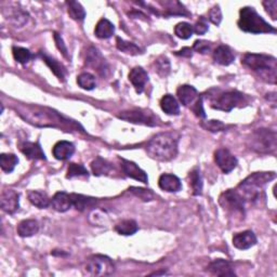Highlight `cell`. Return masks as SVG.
Returning <instances> with one entry per match:
<instances>
[{"label": "cell", "instance_id": "cell-48", "mask_svg": "<svg viewBox=\"0 0 277 277\" xmlns=\"http://www.w3.org/2000/svg\"><path fill=\"white\" fill-rule=\"evenodd\" d=\"M54 37V40H56V43H57V47L58 49L62 52V54L65 57V58H68V54H67V48L65 46V43L62 39V37H61V35H59L58 33H54L53 35Z\"/></svg>", "mask_w": 277, "mask_h": 277}, {"label": "cell", "instance_id": "cell-10", "mask_svg": "<svg viewBox=\"0 0 277 277\" xmlns=\"http://www.w3.org/2000/svg\"><path fill=\"white\" fill-rule=\"evenodd\" d=\"M86 271L92 276H107L115 272V265L108 257L95 255L87 261Z\"/></svg>", "mask_w": 277, "mask_h": 277}, {"label": "cell", "instance_id": "cell-45", "mask_svg": "<svg viewBox=\"0 0 277 277\" xmlns=\"http://www.w3.org/2000/svg\"><path fill=\"white\" fill-rule=\"evenodd\" d=\"M263 6L265 8L266 12L271 15L273 20L277 19V0H268L264 2Z\"/></svg>", "mask_w": 277, "mask_h": 277}, {"label": "cell", "instance_id": "cell-47", "mask_svg": "<svg viewBox=\"0 0 277 277\" xmlns=\"http://www.w3.org/2000/svg\"><path fill=\"white\" fill-rule=\"evenodd\" d=\"M192 110L194 112V114L198 118H205L206 117L205 110H204V106H203V98L202 97L198 98L195 101V104H194V106L192 107Z\"/></svg>", "mask_w": 277, "mask_h": 277}, {"label": "cell", "instance_id": "cell-40", "mask_svg": "<svg viewBox=\"0 0 277 277\" xmlns=\"http://www.w3.org/2000/svg\"><path fill=\"white\" fill-rule=\"evenodd\" d=\"M193 33H194L193 26L186 22H181L177 24V26L175 27V34L179 38L184 39V40L192 37Z\"/></svg>", "mask_w": 277, "mask_h": 277}, {"label": "cell", "instance_id": "cell-29", "mask_svg": "<svg viewBox=\"0 0 277 277\" xmlns=\"http://www.w3.org/2000/svg\"><path fill=\"white\" fill-rule=\"evenodd\" d=\"M40 57L43 60V62H45L50 67L51 71L53 72V74L59 78V79L61 81H64V78H65V68H64V66L61 63H59L56 59L47 56L46 53H42V52L40 53Z\"/></svg>", "mask_w": 277, "mask_h": 277}, {"label": "cell", "instance_id": "cell-19", "mask_svg": "<svg viewBox=\"0 0 277 277\" xmlns=\"http://www.w3.org/2000/svg\"><path fill=\"white\" fill-rule=\"evenodd\" d=\"M51 206L58 212H66L73 206L72 196L65 192H58L51 199Z\"/></svg>", "mask_w": 277, "mask_h": 277}, {"label": "cell", "instance_id": "cell-15", "mask_svg": "<svg viewBox=\"0 0 277 277\" xmlns=\"http://www.w3.org/2000/svg\"><path fill=\"white\" fill-rule=\"evenodd\" d=\"M129 80L132 84L137 93H142L146 82L149 81V75L142 67L135 66L129 73Z\"/></svg>", "mask_w": 277, "mask_h": 277}, {"label": "cell", "instance_id": "cell-4", "mask_svg": "<svg viewBox=\"0 0 277 277\" xmlns=\"http://www.w3.org/2000/svg\"><path fill=\"white\" fill-rule=\"evenodd\" d=\"M241 63L257 73L265 81L275 85L277 62L276 59L266 54L246 53L241 58Z\"/></svg>", "mask_w": 277, "mask_h": 277}, {"label": "cell", "instance_id": "cell-42", "mask_svg": "<svg viewBox=\"0 0 277 277\" xmlns=\"http://www.w3.org/2000/svg\"><path fill=\"white\" fill-rule=\"evenodd\" d=\"M202 127L205 128L208 131L211 132H219V131H223L225 129V125L223 123H221L220 120H208L206 123L202 124Z\"/></svg>", "mask_w": 277, "mask_h": 277}, {"label": "cell", "instance_id": "cell-26", "mask_svg": "<svg viewBox=\"0 0 277 277\" xmlns=\"http://www.w3.org/2000/svg\"><path fill=\"white\" fill-rule=\"evenodd\" d=\"M39 231V224L36 220L29 219L23 220L17 225V234L21 237H31L37 234Z\"/></svg>", "mask_w": 277, "mask_h": 277}, {"label": "cell", "instance_id": "cell-22", "mask_svg": "<svg viewBox=\"0 0 277 277\" xmlns=\"http://www.w3.org/2000/svg\"><path fill=\"white\" fill-rule=\"evenodd\" d=\"M197 90L193 86L189 85H182L180 86L177 90L178 99L181 102L182 105L189 106L190 104H193L195 100L197 99Z\"/></svg>", "mask_w": 277, "mask_h": 277}, {"label": "cell", "instance_id": "cell-16", "mask_svg": "<svg viewBox=\"0 0 277 277\" xmlns=\"http://www.w3.org/2000/svg\"><path fill=\"white\" fill-rule=\"evenodd\" d=\"M257 244V237L253 231H244L233 237V245L239 250H247Z\"/></svg>", "mask_w": 277, "mask_h": 277}, {"label": "cell", "instance_id": "cell-1", "mask_svg": "<svg viewBox=\"0 0 277 277\" xmlns=\"http://www.w3.org/2000/svg\"><path fill=\"white\" fill-rule=\"evenodd\" d=\"M19 114L30 124L38 127H53L62 129H78L79 125L75 124L58 114L57 112L46 107L38 106H27L25 110L19 109Z\"/></svg>", "mask_w": 277, "mask_h": 277}, {"label": "cell", "instance_id": "cell-28", "mask_svg": "<svg viewBox=\"0 0 277 277\" xmlns=\"http://www.w3.org/2000/svg\"><path fill=\"white\" fill-rule=\"evenodd\" d=\"M188 181H189V187L192 189V194L195 196L202 195L203 190V178L201 169L198 167L194 168L188 175Z\"/></svg>", "mask_w": 277, "mask_h": 277}, {"label": "cell", "instance_id": "cell-41", "mask_svg": "<svg viewBox=\"0 0 277 277\" xmlns=\"http://www.w3.org/2000/svg\"><path fill=\"white\" fill-rule=\"evenodd\" d=\"M130 192L135 195L137 198H140L143 202H151L154 199V193L151 189H146L142 187H130Z\"/></svg>", "mask_w": 277, "mask_h": 277}, {"label": "cell", "instance_id": "cell-17", "mask_svg": "<svg viewBox=\"0 0 277 277\" xmlns=\"http://www.w3.org/2000/svg\"><path fill=\"white\" fill-rule=\"evenodd\" d=\"M21 152L32 160H45L46 155L43 153L39 143L35 142H23L20 145Z\"/></svg>", "mask_w": 277, "mask_h": 277}, {"label": "cell", "instance_id": "cell-7", "mask_svg": "<svg viewBox=\"0 0 277 277\" xmlns=\"http://www.w3.org/2000/svg\"><path fill=\"white\" fill-rule=\"evenodd\" d=\"M118 118L123 119L127 123H131L135 125H144L155 127L158 125V119L151 110L143 109V108H133L121 112L118 114Z\"/></svg>", "mask_w": 277, "mask_h": 277}, {"label": "cell", "instance_id": "cell-18", "mask_svg": "<svg viewBox=\"0 0 277 277\" xmlns=\"http://www.w3.org/2000/svg\"><path fill=\"white\" fill-rule=\"evenodd\" d=\"M207 270L216 276H235L231 263L223 259L214 260L207 266Z\"/></svg>", "mask_w": 277, "mask_h": 277}, {"label": "cell", "instance_id": "cell-27", "mask_svg": "<svg viewBox=\"0 0 277 277\" xmlns=\"http://www.w3.org/2000/svg\"><path fill=\"white\" fill-rule=\"evenodd\" d=\"M160 107L168 115L177 116L180 114L179 103L176 100V98L171 94L163 95L161 101H160Z\"/></svg>", "mask_w": 277, "mask_h": 277}, {"label": "cell", "instance_id": "cell-12", "mask_svg": "<svg viewBox=\"0 0 277 277\" xmlns=\"http://www.w3.org/2000/svg\"><path fill=\"white\" fill-rule=\"evenodd\" d=\"M0 205L2 209L9 213H15L20 208V195L16 193L14 189H6L3 192L2 197H0Z\"/></svg>", "mask_w": 277, "mask_h": 277}, {"label": "cell", "instance_id": "cell-11", "mask_svg": "<svg viewBox=\"0 0 277 277\" xmlns=\"http://www.w3.org/2000/svg\"><path fill=\"white\" fill-rule=\"evenodd\" d=\"M214 160L223 173H230L237 166V159L229 150L219 149L214 153Z\"/></svg>", "mask_w": 277, "mask_h": 277}, {"label": "cell", "instance_id": "cell-9", "mask_svg": "<svg viewBox=\"0 0 277 277\" xmlns=\"http://www.w3.org/2000/svg\"><path fill=\"white\" fill-rule=\"evenodd\" d=\"M219 203L223 207V209L231 214H239L240 216L245 215L246 203L236 189L225 190L221 194Z\"/></svg>", "mask_w": 277, "mask_h": 277}, {"label": "cell", "instance_id": "cell-13", "mask_svg": "<svg viewBox=\"0 0 277 277\" xmlns=\"http://www.w3.org/2000/svg\"><path fill=\"white\" fill-rule=\"evenodd\" d=\"M86 63L88 66L97 69V72L102 75V76H105L106 72L108 71V66H107V63L105 59H104L102 57V54L100 53V51L94 48V47H91L89 50H88V53H87V59H86Z\"/></svg>", "mask_w": 277, "mask_h": 277}, {"label": "cell", "instance_id": "cell-21", "mask_svg": "<svg viewBox=\"0 0 277 277\" xmlns=\"http://www.w3.org/2000/svg\"><path fill=\"white\" fill-rule=\"evenodd\" d=\"M158 185L161 189L170 193H177L182 188V183L180 179L175 175L163 173L158 180Z\"/></svg>", "mask_w": 277, "mask_h": 277}, {"label": "cell", "instance_id": "cell-39", "mask_svg": "<svg viewBox=\"0 0 277 277\" xmlns=\"http://www.w3.org/2000/svg\"><path fill=\"white\" fill-rule=\"evenodd\" d=\"M12 53L14 60L20 64H26L33 58L32 52L29 49L22 47H13Z\"/></svg>", "mask_w": 277, "mask_h": 277}, {"label": "cell", "instance_id": "cell-6", "mask_svg": "<svg viewBox=\"0 0 277 277\" xmlns=\"http://www.w3.org/2000/svg\"><path fill=\"white\" fill-rule=\"evenodd\" d=\"M250 150L259 154H274L277 147L276 132L270 129H257L248 137Z\"/></svg>", "mask_w": 277, "mask_h": 277}, {"label": "cell", "instance_id": "cell-44", "mask_svg": "<svg viewBox=\"0 0 277 277\" xmlns=\"http://www.w3.org/2000/svg\"><path fill=\"white\" fill-rule=\"evenodd\" d=\"M210 47H211V43L209 41H206V40H196L194 42V46H193V49L195 51H197L198 53H202V54H205L207 53L208 51L210 50Z\"/></svg>", "mask_w": 277, "mask_h": 277}, {"label": "cell", "instance_id": "cell-36", "mask_svg": "<svg viewBox=\"0 0 277 277\" xmlns=\"http://www.w3.org/2000/svg\"><path fill=\"white\" fill-rule=\"evenodd\" d=\"M77 84L79 85L80 88L84 90H93L97 86V81H95V77L90 73H81L77 77Z\"/></svg>", "mask_w": 277, "mask_h": 277}, {"label": "cell", "instance_id": "cell-5", "mask_svg": "<svg viewBox=\"0 0 277 277\" xmlns=\"http://www.w3.org/2000/svg\"><path fill=\"white\" fill-rule=\"evenodd\" d=\"M238 27L245 33L250 34H270L276 30L260 15L254 7H244L239 11Z\"/></svg>", "mask_w": 277, "mask_h": 277}, {"label": "cell", "instance_id": "cell-33", "mask_svg": "<svg viewBox=\"0 0 277 277\" xmlns=\"http://www.w3.org/2000/svg\"><path fill=\"white\" fill-rule=\"evenodd\" d=\"M72 196V201H73V206L76 208L77 210L84 211L87 208L92 207L97 201L94 198L87 197L84 195H77V194H71Z\"/></svg>", "mask_w": 277, "mask_h": 277}, {"label": "cell", "instance_id": "cell-24", "mask_svg": "<svg viewBox=\"0 0 277 277\" xmlns=\"http://www.w3.org/2000/svg\"><path fill=\"white\" fill-rule=\"evenodd\" d=\"M115 33V26L107 19H101L95 26L94 34L100 39H108Z\"/></svg>", "mask_w": 277, "mask_h": 277}, {"label": "cell", "instance_id": "cell-20", "mask_svg": "<svg viewBox=\"0 0 277 277\" xmlns=\"http://www.w3.org/2000/svg\"><path fill=\"white\" fill-rule=\"evenodd\" d=\"M213 60L215 61V63L220 65L229 66L235 61V54H234L233 50L229 46L221 45L214 50Z\"/></svg>", "mask_w": 277, "mask_h": 277}, {"label": "cell", "instance_id": "cell-30", "mask_svg": "<svg viewBox=\"0 0 277 277\" xmlns=\"http://www.w3.org/2000/svg\"><path fill=\"white\" fill-rule=\"evenodd\" d=\"M138 230L137 223L134 220H124L116 224L115 231L119 234V235L124 236H130L135 234Z\"/></svg>", "mask_w": 277, "mask_h": 277}, {"label": "cell", "instance_id": "cell-2", "mask_svg": "<svg viewBox=\"0 0 277 277\" xmlns=\"http://www.w3.org/2000/svg\"><path fill=\"white\" fill-rule=\"evenodd\" d=\"M179 136L173 132H162L155 135L146 145L150 157L158 161H170L178 154Z\"/></svg>", "mask_w": 277, "mask_h": 277}, {"label": "cell", "instance_id": "cell-34", "mask_svg": "<svg viewBox=\"0 0 277 277\" xmlns=\"http://www.w3.org/2000/svg\"><path fill=\"white\" fill-rule=\"evenodd\" d=\"M17 163H19V158L14 154H2L0 156V166L6 173H11Z\"/></svg>", "mask_w": 277, "mask_h": 277}, {"label": "cell", "instance_id": "cell-38", "mask_svg": "<svg viewBox=\"0 0 277 277\" xmlns=\"http://www.w3.org/2000/svg\"><path fill=\"white\" fill-rule=\"evenodd\" d=\"M80 177H89V172L87 170L82 164L80 163H69L68 169H67V179H73V178H80Z\"/></svg>", "mask_w": 277, "mask_h": 277}, {"label": "cell", "instance_id": "cell-23", "mask_svg": "<svg viewBox=\"0 0 277 277\" xmlns=\"http://www.w3.org/2000/svg\"><path fill=\"white\" fill-rule=\"evenodd\" d=\"M53 156L59 160H66L71 158L75 153V145L68 141H59L52 150Z\"/></svg>", "mask_w": 277, "mask_h": 277}, {"label": "cell", "instance_id": "cell-25", "mask_svg": "<svg viewBox=\"0 0 277 277\" xmlns=\"http://www.w3.org/2000/svg\"><path fill=\"white\" fill-rule=\"evenodd\" d=\"M91 169L94 176H108L114 171L113 164L102 157H97L91 162Z\"/></svg>", "mask_w": 277, "mask_h": 277}, {"label": "cell", "instance_id": "cell-8", "mask_svg": "<svg viewBox=\"0 0 277 277\" xmlns=\"http://www.w3.org/2000/svg\"><path fill=\"white\" fill-rule=\"evenodd\" d=\"M246 97L238 91H228L211 101V107L222 112H231L234 107L246 104Z\"/></svg>", "mask_w": 277, "mask_h": 277}, {"label": "cell", "instance_id": "cell-46", "mask_svg": "<svg viewBox=\"0 0 277 277\" xmlns=\"http://www.w3.org/2000/svg\"><path fill=\"white\" fill-rule=\"evenodd\" d=\"M208 30H209V27H208V24L204 17H201V19L196 22L195 26H193V31L197 35H204L205 33H207Z\"/></svg>", "mask_w": 277, "mask_h": 277}, {"label": "cell", "instance_id": "cell-32", "mask_svg": "<svg viewBox=\"0 0 277 277\" xmlns=\"http://www.w3.org/2000/svg\"><path fill=\"white\" fill-rule=\"evenodd\" d=\"M116 47L121 52H124V53H127L130 56H138L143 53L142 50L138 48L135 43L126 41L124 39H121L120 37L116 38Z\"/></svg>", "mask_w": 277, "mask_h": 277}, {"label": "cell", "instance_id": "cell-35", "mask_svg": "<svg viewBox=\"0 0 277 277\" xmlns=\"http://www.w3.org/2000/svg\"><path fill=\"white\" fill-rule=\"evenodd\" d=\"M67 12L73 20L84 21L86 17V11L82 6L77 2H67Z\"/></svg>", "mask_w": 277, "mask_h": 277}, {"label": "cell", "instance_id": "cell-49", "mask_svg": "<svg viewBox=\"0 0 277 277\" xmlns=\"http://www.w3.org/2000/svg\"><path fill=\"white\" fill-rule=\"evenodd\" d=\"M177 56H181V57H186V58H190L192 57V50H190V48H183L181 51H178L176 52Z\"/></svg>", "mask_w": 277, "mask_h": 277}, {"label": "cell", "instance_id": "cell-3", "mask_svg": "<svg viewBox=\"0 0 277 277\" xmlns=\"http://www.w3.org/2000/svg\"><path fill=\"white\" fill-rule=\"evenodd\" d=\"M276 178L275 172H255L251 173L237 186L236 190L245 203H256L264 196V186Z\"/></svg>", "mask_w": 277, "mask_h": 277}, {"label": "cell", "instance_id": "cell-14", "mask_svg": "<svg viewBox=\"0 0 277 277\" xmlns=\"http://www.w3.org/2000/svg\"><path fill=\"white\" fill-rule=\"evenodd\" d=\"M121 169H123V172L129 178H132L136 181H140L144 184H146L147 182H149V178H147V175L145 173V171H143L133 161L121 158Z\"/></svg>", "mask_w": 277, "mask_h": 277}, {"label": "cell", "instance_id": "cell-37", "mask_svg": "<svg viewBox=\"0 0 277 277\" xmlns=\"http://www.w3.org/2000/svg\"><path fill=\"white\" fill-rule=\"evenodd\" d=\"M170 69H171V66H170L168 58L161 56L155 61V72L157 73L160 77L162 78L167 77L170 74Z\"/></svg>", "mask_w": 277, "mask_h": 277}, {"label": "cell", "instance_id": "cell-31", "mask_svg": "<svg viewBox=\"0 0 277 277\" xmlns=\"http://www.w3.org/2000/svg\"><path fill=\"white\" fill-rule=\"evenodd\" d=\"M29 199L34 206H36L39 209L47 208L51 204L48 195L45 192H40V190H32L29 194Z\"/></svg>", "mask_w": 277, "mask_h": 277}, {"label": "cell", "instance_id": "cell-43", "mask_svg": "<svg viewBox=\"0 0 277 277\" xmlns=\"http://www.w3.org/2000/svg\"><path fill=\"white\" fill-rule=\"evenodd\" d=\"M208 19L214 25H220L222 22V11L220 9V6H214L210 9L209 14H208Z\"/></svg>", "mask_w": 277, "mask_h": 277}]
</instances>
